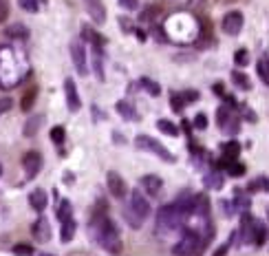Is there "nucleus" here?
<instances>
[{"label":"nucleus","instance_id":"f257e3e1","mask_svg":"<svg viewBox=\"0 0 269 256\" xmlns=\"http://www.w3.org/2000/svg\"><path fill=\"white\" fill-rule=\"evenodd\" d=\"M93 228H95V239L106 252L110 254H121L124 250V243L119 239V232L115 228V223L106 217V212H95L93 219Z\"/></svg>","mask_w":269,"mask_h":256},{"label":"nucleus","instance_id":"f03ea898","mask_svg":"<svg viewBox=\"0 0 269 256\" xmlns=\"http://www.w3.org/2000/svg\"><path fill=\"white\" fill-rule=\"evenodd\" d=\"M181 221H183V217L177 212L175 206H164L157 214V230H159V234H170L172 230L179 228Z\"/></svg>","mask_w":269,"mask_h":256},{"label":"nucleus","instance_id":"7ed1b4c3","mask_svg":"<svg viewBox=\"0 0 269 256\" xmlns=\"http://www.w3.org/2000/svg\"><path fill=\"white\" fill-rule=\"evenodd\" d=\"M199 248H201L199 234L192 232V230H187V232L183 234V239L172 248V252H175V256H192V254L199 252Z\"/></svg>","mask_w":269,"mask_h":256},{"label":"nucleus","instance_id":"20e7f679","mask_svg":"<svg viewBox=\"0 0 269 256\" xmlns=\"http://www.w3.org/2000/svg\"><path fill=\"white\" fill-rule=\"evenodd\" d=\"M135 144H137V148H141V150H150V152H157V155L161 157V159H166V161H175V155L168 150V148H164L159 144L157 139H152V137H148V135H139L135 139Z\"/></svg>","mask_w":269,"mask_h":256},{"label":"nucleus","instance_id":"39448f33","mask_svg":"<svg viewBox=\"0 0 269 256\" xmlns=\"http://www.w3.org/2000/svg\"><path fill=\"white\" fill-rule=\"evenodd\" d=\"M128 212L135 214L139 221H144V219L150 214V203H148V199L144 197V192H139V190L130 192V208H128Z\"/></svg>","mask_w":269,"mask_h":256},{"label":"nucleus","instance_id":"423d86ee","mask_svg":"<svg viewBox=\"0 0 269 256\" xmlns=\"http://www.w3.org/2000/svg\"><path fill=\"white\" fill-rule=\"evenodd\" d=\"M243 24H245L243 13L241 11H230V13L223 16L221 27H223V31H225L227 35H238V33H241V29H243Z\"/></svg>","mask_w":269,"mask_h":256},{"label":"nucleus","instance_id":"0eeeda50","mask_svg":"<svg viewBox=\"0 0 269 256\" xmlns=\"http://www.w3.org/2000/svg\"><path fill=\"white\" fill-rule=\"evenodd\" d=\"M106 183H108V190H110V194H113L115 199H124L126 192H128V186H126V181L121 179L119 172L110 170L108 175H106Z\"/></svg>","mask_w":269,"mask_h":256},{"label":"nucleus","instance_id":"6e6552de","mask_svg":"<svg viewBox=\"0 0 269 256\" xmlns=\"http://www.w3.org/2000/svg\"><path fill=\"white\" fill-rule=\"evenodd\" d=\"M22 168H24V172H27L29 177H35V175L40 172V168H42V155H40L38 150L24 152V157H22Z\"/></svg>","mask_w":269,"mask_h":256},{"label":"nucleus","instance_id":"1a4fd4ad","mask_svg":"<svg viewBox=\"0 0 269 256\" xmlns=\"http://www.w3.org/2000/svg\"><path fill=\"white\" fill-rule=\"evenodd\" d=\"M64 95H67V106L71 113L80 111V106H82V102H80V93H78V86H75L73 78H67L64 80Z\"/></svg>","mask_w":269,"mask_h":256},{"label":"nucleus","instance_id":"9d476101","mask_svg":"<svg viewBox=\"0 0 269 256\" xmlns=\"http://www.w3.org/2000/svg\"><path fill=\"white\" fill-rule=\"evenodd\" d=\"M71 58H73V64L78 69L80 75H86L89 73V66H86V51L80 42H73L71 44Z\"/></svg>","mask_w":269,"mask_h":256},{"label":"nucleus","instance_id":"9b49d317","mask_svg":"<svg viewBox=\"0 0 269 256\" xmlns=\"http://www.w3.org/2000/svg\"><path fill=\"white\" fill-rule=\"evenodd\" d=\"M84 7H86V11L93 16V20L97 24H104L106 22V7H104V2H101V0H84Z\"/></svg>","mask_w":269,"mask_h":256},{"label":"nucleus","instance_id":"f8f14e48","mask_svg":"<svg viewBox=\"0 0 269 256\" xmlns=\"http://www.w3.org/2000/svg\"><path fill=\"white\" fill-rule=\"evenodd\" d=\"M31 232H33V237L38 239V241H42V243H47L49 237H51V230H49V221L47 219H38V221L33 223V228H31Z\"/></svg>","mask_w":269,"mask_h":256},{"label":"nucleus","instance_id":"ddd939ff","mask_svg":"<svg viewBox=\"0 0 269 256\" xmlns=\"http://www.w3.org/2000/svg\"><path fill=\"white\" fill-rule=\"evenodd\" d=\"M47 203H49V199H47V192H44L42 188H38V190H33L29 194V206L33 210H38V212H42V210L47 208Z\"/></svg>","mask_w":269,"mask_h":256},{"label":"nucleus","instance_id":"4468645a","mask_svg":"<svg viewBox=\"0 0 269 256\" xmlns=\"http://www.w3.org/2000/svg\"><path fill=\"white\" fill-rule=\"evenodd\" d=\"M141 186H144V190L148 194H159L164 181H161V177H157V175H146V177H141Z\"/></svg>","mask_w":269,"mask_h":256},{"label":"nucleus","instance_id":"2eb2a0df","mask_svg":"<svg viewBox=\"0 0 269 256\" xmlns=\"http://www.w3.org/2000/svg\"><path fill=\"white\" fill-rule=\"evenodd\" d=\"M238 155H241V146H238L236 141H227V144H223V161L225 163L236 161Z\"/></svg>","mask_w":269,"mask_h":256},{"label":"nucleus","instance_id":"dca6fc26","mask_svg":"<svg viewBox=\"0 0 269 256\" xmlns=\"http://www.w3.org/2000/svg\"><path fill=\"white\" fill-rule=\"evenodd\" d=\"M35 97H38V86H31V89L24 91L22 100H20V109L22 111H31L35 104Z\"/></svg>","mask_w":269,"mask_h":256},{"label":"nucleus","instance_id":"f3484780","mask_svg":"<svg viewBox=\"0 0 269 256\" xmlns=\"http://www.w3.org/2000/svg\"><path fill=\"white\" fill-rule=\"evenodd\" d=\"M58 219H60V223H64V221H69V219H73L71 214H73V210H71V203L64 199V201H60L58 203Z\"/></svg>","mask_w":269,"mask_h":256},{"label":"nucleus","instance_id":"a211bd4d","mask_svg":"<svg viewBox=\"0 0 269 256\" xmlns=\"http://www.w3.org/2000/svg\"><path fill=\"white\" fill-rule=\"evenodd\" d=\"M4 33H7V35H11V38H27L29 29L24 27V24L16 22V24H9V27L4 29Z\"/></svg>","mask_w":269,"mask_h":256},{"label":"nucleus","instance_id":"6ab92c4d","mask_svg":"<svg viewBox=\"0 0 269 256\" xmlns=\"http://www.w3.org/2000/svg\"><path fill=\"white\" fill-rule=\"evenodd\" d=\"M40 124H42V115H33L31 120L27 122V126H24V137H33L35 132H38Z\"/></svg>","mask_w":269,"mask_h":256},{"label":"nucleus","instance_id":"aec40b11","mask_svg":"<svg viewBox=\"0 0 269 256\" xmlns=\"http://www.w3.org/2000/svg\"><path fill=\"white\" fill-rule=\"evenodd\" d=\"M157 128H159L161 132H166V135H170V137L179 135V128L172 124V122H168V120H159V122H157Z\"/></svg>","mask_w":269,"mask_h":256},{"label":"nucleus","instance_id":"412c9836","mask_svg":"<svg viewBox=\"0 0 269 256\" xmlns=\"http://www.w3.org/2000/svg\"><path fill=\"white\" fill-rule=\"evenodd\" d=\"M232 80H234V84H236V86H241L243 91H250V89H252L250 78H247L245 73H241V71H234V73H232Z\"/></svg>","mask_w":269,"mask_h":256},{"label":"nucleus","instance_id":"4be33fe9","mask_svg":"<svg viewBox=\"0 0 269 256\" xmlns=\"http://www.w3.org/2000/svg\"><path fill=\"white\" fill-rule=\"evenodd\" d=\"M73 234H75V221L69 219V221L62 223V234H60V239H62L64 243H69V241L73 239Z\"/></svg>","mask_w":269,"mask_h":256},{"label":"nucleus","instance_id":"5701e85b","mask_svg":"<svg viewBox=\"0 0 269 256\" xmlns=\"http://www.w3.org/2000/svg\"><path fill=\"white\" fill-rule=\"evenodd\" d=\"M117 113L121 117H126V120H137V117H139L137 115V111L133 109V106L126 104V102H117Z\"/></svg>","mask_w":269,"mask_h":256},{"label":"nucleus","instance_id":"b1692460","mask_svg":"<svg viewBox=\"0 0 269 256\" xmlns=\"http://www.w3.org/2000/svg\"><path fill=\"white\" fill-rule=\"evenodd\" d=\"M256 73L263 84H269V71H267V58H261L256 62Z\"/></svg>","mask_w":269,"mask_h":256},{"label":"nucleus","instance_id":"393cba45","mask_svg":"<svg viewBox=\"0 0 269 256\" xmlns=\"http://www.w3.org/2000/svg\"><path fill=\"white\" fill-rule=\"evenodd\" d=\"M159 13H161V7H159V4H152V7L141 11V20H144V22H150V20H155Z\"/></svg>","mask_w":269,"mask_h":256},{"label":"nucleus","instance_id":"a878e982","mask_svg":"<svg viewBox=\"0 0 269 256\" xmlns=\"http://www.w3.org/2000/svg\"><path fill=\"white\" fill-rule=\"evenodd\" d=\"M49 135H51V141H53V144H62L64 137H67V130H64L62 126H53Z\"/></svg>","mask_w":269,"mask_h":256},{"label":"nucleus","instance_id":"bb28decb","mask_svg":"<svg viewBox=\"0 0 269 256\" xmlns=\"http://www.w3.org/2000/svg\"><path fill=\"white\" fill-rule=\"evenodd\" d=\"M221 166H225L227 170H230V175H232V177H241L243 172H245V166H243V163H236V161H230V163L221 161Z\"/></svg>","mask_w":269,"mask_h":256},{"label":"nucleus","instance_id":"cd10ccee","mask_svg":"<svg viewBox=\"0 0 269 256\" xmlns=\"http://www.w3.org/2000/svg\"><path fill=\"white\" fill-rule=\"evenodd\" d=\"M13 254H16V256H31L33 248H31V245H27V243H18L16 248H13Z\"/></svg>","mask_w":269,"mask_h":256},{"label":"nucleus","instance_id":"c85d7f7f","mask_svg":"<svg viewBox=\"0 0 269 256\" xmlns=\"http://www.w3.org/2000/svg\"><path fill=\"white\" fill-rule=\"evenodd\" d=\"M194 128H199V130H205L207 128V115L205 113H199V115L194 117Z\"/></svg>","mask_w":269,"mask_h":256},{"label":"nucleus","instance_id":"c756f323","mask_svg":"<svg viewBox=\"0 0 269 256\" xmlns=\"http://www.w3.org/2000/svg\"><path fill=\"white\" fill-rule=\"evenodd\" d=\"M9 16V0H0V24L7 22Z\"/></svg>","mask_w":269,"mask_h":256},{"label":"nucleus","instance_id":"7c9ffc66","mask_svg":"<svg viewBox=\"0 0 269 256\" xmlns=\"http://www.w3.org/2000/svg\"><path fill=\"white\" fill-rule=\"evenodd\" d=\"M183 106H185L183 97H181V95H172V111L181 113V111H183Z\"/></svg>","mask_w":269,"mask_h":256},{"label":"nucleus","instance_id":"2f4dec72","mask_svg":"<svg viewBox=\"0 0 269 256\" xmlns=\"http://www.w3.org/2000/svg\"><path fill=\"white\" fill-rule=\"evenodd\" d=\"M234 60H236V64L245 66L247 64V49H238L236 53H234Z\"/></svg>","mask_w":269,"mask_h":256},{"label":"nucleus","instance_id":"473e14b6","mask_svg":"<svg viewBox=\"0 0 269 256\" xmlns=\"http://www.w3.org/2000/svg\"><path fill=\"white\" fill-rule=\"evenodd\" d=\"M144 84H146V89L150 91V95H159V93H161V89H159V84H157V82H152V80H144Z\"/></svg>","mask_w":269,"mask_h":256},{"label":"nucleus","instance_id":"72a5a7b5","mask_svg":"<svg viewBox=\"0 0 269 256\" xmlns=\"http://www.w3.org/2000/svg\"><path fill=\"white\" fill-rule=\"evenodd\" d=\"M210 181H207V186H212V188H221L223 186V179H221V175L216 177V175H212V177H207Z\"/></svg>","mask_w":269,"mask_h":256},{"label":"nucleus","instance_id":"f704fd0d","mask_svg":"<svg viewBox=\"0 0 269 256\" xmlns=\"http://www.w3.org/2000/svg\"><path fill=\"white\" fill-rule=\"evenodd\" d=\"M9 109H11V100H9V97H2V100H0V115L7 113Z\"/></svg>","mask_w":269,"mask_h":256},{"label":"nucleus","instance_id":"c9c22d12","mask_svg":"<svg viewBox=\"0 0 269 256\" xmlns=\"http://www.w3.org/2000/svg\"><path fill=\"white\" fill-rule=\"evenodd\" d=\"M20 7H22V9H29V11H35V9H38L33 0H20Z\"/></svg>","mask_w":269,"mask_h":256},{"label":"nucleus","instance_id":"e433bc0d","mask_svg":"<svg viewBox=\"0 0 269 256\" xmlns=\"http://www.w3.org/2000/svg\"><path fill=\"white\" fill-rule=\"evenodd\" d=\"M119 4L124 9H128V11L130 9H137V0H119Z\"/></svg>","mask_w":269,"mask_h":256},{"label":"nucleus","instance_id":"4c0bfd02","mask_svg":"<svg viewBox=\"0 0 269 256\" xmlns=\"http://www.w3.org/2000/svg\"><path fill=\"white\" fill-rule=\"evenodd\" d=\"M181 97H183V102H194V100H196V97H199V95H196L194 91H185V93L181 95Z\"/></svg>","mask_w":269,"mask_h":256},{"label":"nucleus","instance_id":"58836bf2","mask_svg":"<svg viewBox=\"0 0 269 256\" xmlns=\"http://www.w3.org/2000/svg\"><path fill=\"white\" fill-rule=\"evenodd\" d=\"M214 93L216 95H225V89H223L221 82H216V84H214Z\"/></svg>","mask_w":269,"mask_h":256},{"label":"nucleus","instance_id":"ea45409f","mask_svg":"<svg viewBox=\"0 0 269 256\" xmlns=\"http://www.w3.org/2000/svg\"><path fill=\"white\" fill-rule=\"evenodd\" d=\"M0 175H2V166H0Z\"/></svg>","mask_w":269,"mask_h":256}]
</instances>
